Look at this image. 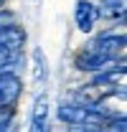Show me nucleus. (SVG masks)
Here are the masks:
<instances>
[{"label":"nucleus","instance_id":"nucleus-1","mask_svg":"<svg viewBox=\"0 0 127 132\" xmlns=\"http://www.w3.org/2000/svg\"><path fill=\"white\" fill-rule=\"evenodd\" d=\"M102 18L99 5H94L92 0H76V8H74V23L81 33H92L97 26V20Z\"/></svg>","mask_w":127,"mask_h":132},{"label":"nucleus","instance_id":"nucleus-2","mask_svg":"<svg viewBox=\"0 0 127 132\" xmlns=\"http://www.w3.org/2000/svg\"><path fill=\"white\" fill-rule=\"evenodd\" d=\"M23 92V81L13 71H0V107H13Z\"/></svg>","mask_w":127,"mask_h":132},{"label":"nucleus","instance_id":"nucleus-3","mask_svg":"<svg viewBox=\"0 0 127 132\" xmlns=\"http://www.w3.org/2000/svg\"><path fill=\"white\" fill-rule=\"evenodd\" d=\"M23 46H26V31L20 26L0 28V48L13 51V53H23Z\"/></svg>","mask_w":127,"mask_h":132},{"label":"nucleus","instance_id":"nucleus-4","mask_svg":"<svg viewBox=\"0 0 127 132\" xmlns=\"http://www.w3.org/2000/svg\"><path fill=\"white\" fill-rule=\"evenodd\" d=\"M46 117H48V99L46 94H38L33 102V112H31V132H46Z\"/></svg>","mask_w":127,"mask_h":132},{"label":"nucleus","instance_id":"nucleus-5","mask_svg":"<svg viewBox=\"0 0 127 132\" xmlns=\"http://www.w3.org/2000/svg\"><path fill=\"white\" fill-rule=\"evenodd\" d=\"M99 10H102V18L107 20L127 23V0H102Z\"/></svg>","mask_w":127,"mask_h":132},{"label":"nucleus","instance_id":"nucleus-6","mask_svg":"<svg viewBox=\"0 0 127 132\" xmlns=\"http://www.w3.org/2000/svg\"><path fill=\"white\" fill-rule=\"evenodd\" d=\"M48 79V61L41 48H33V81L43 84Z\"/></svg>","mask_w":127,"mask_h":132},{"label":"nucleus","instance_id":"nucleus-7","mask_svg":"<svg viewBox=\"0 0 127 132\" xmlns=\"http://www.w3.org/2000/svg\"><path fill=\"white\" fill-rule=\"evenodd\" d=\"M8 26H15V15L3 8V10H0V28H8Z\"/></svg>","mask_w":127,"mask_h":132},{"label":"nucleus","instance_id":"nucleus-8","mask_svg":"<svg viewBox=\"0 0 127 132\" xmlns=\"http://www.w3.org/2000/svg\"><path fill=\"white\" fill-rule=\"evenodd\" d=\"M3 8H5V0H0V10H3Z\"/></svg>","mask_w":127,"mask_h":132}]
</instances>
